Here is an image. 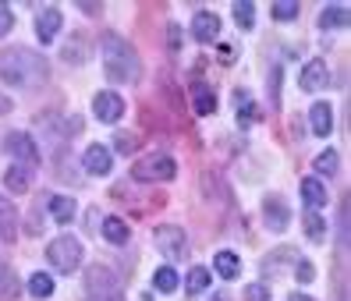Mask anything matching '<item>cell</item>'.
Here are the masks:
<instances>
[{
  "mask_svg": "<svg viewBox=\"0 0 351 301\" xmlns=\"http://www.w3.org/2000/svg\"><path fill=\"white\" fill-rule=\"evenodd\" d=\"M99 60H103V75L107 82L114 86H128L138 82L142 64H138V53L121 32H103L99 36Z\"/></svg>",
  "mask_w": 351,
  "mask_h": 301,
  "instance_id": "6da1fadb",
  "label": "cell"
},
{
  "mask_svg": "<svg viewBox=\"0 0 351 301\" xmlns=\"http://www.w3.org/2000/svg\"><path fill=\"white\" fill-rule=\"evenodd\" d=\"M0 78H4L8 86H14V89H36L39 82L50 78V68H47V60L39 57L36 50L18 47V50L0 53Z\"/></svg>",
  "mask_w": 351,
  "mask_h": 301,
  "instance_id": "7a4b0ae2",
  "label": "cell"
},
{
  "mask_svg": "<svg viewBox=\"0 0 351 301\" xmlns=\"http://www.w3.org/2000/svg\"><path fill=\"white\" fill-rule=\"evenodd\" d=\"M132 177L142 181V185L174 181L178 177V163H174V156H167V153H149V156H138L132 163Z\"/></svg>",
  "mask_w": 351,
  "mask_h": 301,
  "instance_id": "3957f363",
  "label": "cell"
},
{
  "mask_svg": "<svg viewBox=\"0 0 351 301\" xmlns=\"http://www.w3.org/2000/svg\"><path fill=\"white\" fill-rule=\"evenodd\" d=\"M82 259H86V248H82V241L71 237V234H60L47 245V263L57 273H75L82 266Z\"/></svg>",
  "mask_w": 351,
  "mask_h": 301,
  "instance_id": "277c9868",
  "label": "cell"
},
{
  "mask_svg": "<svg viewBox=\"0 0 351 301\" xmlns=\"http://www.w3.org/2000/svg\"><path fill=\"white\" fill-rule=\"evenodd\" d=\"M86 298L89 301H125V291H121L110 266L96 263V266L86 270Z\"/></svg>",
  "mask_w": 351,
  "mask_h": 301,
  "instance_id": "5b68a950",
  "label": "cell"
},
{
  "mask_svg": "<svg viewBox=\"0 0 351 301\" xmlns=\"http://www.w3.org/2000/svg\"><path fill=\"white\" fill-rule=\"evenodd\" d=\"M4 153L14 159L18 167H36L39 163V142L29 135V131H8L4 135Z\"/></svg>",
  "mask_w": 351,
  "mask_h": 301,
  "instance_id": "8992f818",
  "label": "cell"
},
{
  "mask_svg": "<svg viewBox=\"0 0 351 301\" xmlns=\"http://www.w3.org/2000/svg\"><path fill=\"white\" fill-rule=\"evenodd\" d=\"M153 245L167 259H184V252H189V234H184L178 224H160L153 231Z\"/></svg>",
  "mask_w": 351,
  "mask_h": 301,
  "instance_id": "52a82bcc",
  "label": "cell"
},
{
  "mask_svg": "<svg viewBox=\"0 0 351 301\" xmlns=\"http://www.w3.org/2000/svg\"><path fill=\"white\" fill-rule=\"evenodd\" d=\"M125 99H121L114 89H103L93 96V117L99 120V125H117L121 117H125Z\"/></svg>",
  "mask_w": 351,
  "mask_h": 301,
  "instance_id": "ba28073f",
  "label": "cell"
},
{
  "mask_svg": "<svg viewBox=\"0 0 351 301\" xmlns=\"http://www.w3.org/2000/svg\"><path fill=\"white\" fill-rule=\"evenodd\" d=\"M298 86L305 92H319L330 86V68H326V60L323 57H313V60H305L302 71H298Z\"/></svg>",
  "mask_w": 351,
  "mask_h": 301,
  "instance_id": "9c48e42d",
  "label": "cell"
},
{
  "mask_svg": "<svg viewBox=\"0 0 351 301\" xmlns=\"http://www.w3.org/2000/svg\"><path fill=\"white\" fill-rule=\"evenodd\" d=\"M263 220H266V227L270 231H287L291 227V209H287V202L280 195H266L263 198Z\"/></svg>",
  "mask_w": 351,
  "mask_h": 301,
  "instance_id": "30bf717a",
  "label": "cell"
},
{
  "mask_svg": "<svg viewBox=\"0 0 351 301\" xmlns=\"http://www.w3.org/2000/svg\"><path fill=\"white\" fill-rule=\"evenodd\" d=\"M192 36H195V43H202V47L217 43V39H220V14L217 11H195Z\"/></svg>",
  "mask_w": 351,
  "mask_h": 301,
  "instance_id": "8fae6325",
  "label": "cell"
},
{
  "mask_svg": "<svg viewBox=\"0 0 351 301\" xmlns=\"http://www.w3.org/2000/svg\"><path fill=\"white\" fill-rule=\"evenodd\" d=\"M82 167H86L93 177H107V174L114 170V153H110L107 146L93 142L86 153H82Z\"/></svg>",
  "mask_w": 351,
  "mask_h": 301,
  "instance_id": "7c38bea8",
  "label": "cell"
},
{
  "mask_svg": "<svg viewBox=\"0 0 351 301\" xmlns=\"http://www.w3.org/2000/svg\"><path fill=\"white\" fill-rule=\"evenodd\" d=\"M60 25H64V14H60V8H43L36 14V36H39V43H53Z\"/></svg>",
  "mask_w": 351,
  "mask_h": 301,
  "instance_id": "4fadbf2b",
  "label": "cell"
},
{
  "mask_svg": "<svg viewBox=\"0 0 351 301\" xmlns=\"http://www.w3.org/2000/svg\"><path fill=\"white\" fill-rule=\"evenodd\" d=\"M298 192H302V202L308 206V209H323L326 202H330V195H326V185L319 177H302V185H298Z\"/></svg>",
  "mask_w": 351,
  "mask_h": 301,
  "instance_id": "5bb4252c",
  "label": "cell"
},
{
  "mask_svg": "<svg viewBox=\"0 0 351 301\" xmlns=\"http://www.w3.org/2000/svg\"><path fill=\"white\" fill-rule=\"evenodd\" d=\"M0 241H8V245L18 241V209L4 195H0Z\"/></svg>",
  "mask_w": 351,
  "mask_h": 301,
  "instance_id": "9a60e30c",
  "label": "cell"
},
{
  "mask_svg": "<svg viewBox=\"0 0 351 301\" xmlns=\"http://www.w3.org/2000/svg\"><path fill=\"white\" fill-rule=\"evenodd\" d=\"M47 209H50V216H53V224H71L75 220V213H78V206H75V198H68V195H50L47 198Z\"/></svg>",
  "mask_w": 351,
  "mask_h": 301,
  "instance_id": "2e32d148",
  "label": "cell"
},
{
  "mask_svg": "<svg viewBox=\"0 0 351 301\" xmlns=\"http://www.w3.org/2000/svg\"><path fill=\"white\" fill-rule=\"evenodd\" d=\"M348 22H351V11L344 4H330L319 11V29H326V32H341V29H348Z\"/></svg>",
  "mask_w": 351,
  "mask_h": 301,
  "instance_id": "e0dca14e",
  "label": "cell"
},
{
  "mask_svg": "<svg viewBox=\"0 0 351 301\" xmlns=\"http://www.w3.org/2000/svg\"><path fill=\"white\" fill-rule=\"evenodd\" d=\"M4 188H8L11 195H25V192L32 188V170L11 163V167L4 170Z\"/></svg>",
  "mask_w": 351,
  "mask_h": 301,
  "instance_id": "ac0fdd59",
  "label": "cell"
},
{
  "mask_svg": "<svg viewBox=\"0 0 351 301\" xmlns=\"http://www.w3.org/2000/svg\"><path fill=\"white\" fill-rule=\"evenodd\" d=\"M308 125H313V131L319 138H326L330 131H334V110H330V103H313V110H308Z\"/></svg>",
  "mask_w": 351,
  "mask_h": 301,
  "instance_id": "d6986e66",
  "label": "cell"
},
{
  "mask_svg": "<svg viewBox=\"0 0 351 301\" xmlns=\"http://www.w3.org/2000/svg\"><path fill=\"white\" fill-rule=\"evenodd\" d=\"M192 110H195L199 117H210V114L217 110V92L206 86V82L192 86Z\"/></svg>",
  "mask_w": 351,
  "mask_h": 301,
  "instance_id": "ffe728a7",
  "label": "cell"
},
{
  "mask_svg": "<svg viewBox=\"0 0 351 301\" xmlns=\"http://www.w3.org/2000/svg\"><path fill=\"white\" fill-rule=\"evenodd\" d=\"M99 231H103V237H107L110 245H125V241L132 237V227H128V224H125V220H121V216H103Z\"/></svg>",
  "mask_w": 351,
  "mask_h": 301,
  "instance_id": "44dd1931",
  "label": "cell"
},
{
  "mask_svg": "<svg viewBox=\"0 0 351 301\" xmlns=\"http://www.w3.org/2000/svg\"><path fill=\"white\" fill-rule=\"evenodd\" d=\"M213 270H217V276H223V280H234V276L241 273V259H238V252H231V248L217 252Z\"/></svg>",
  "mask_w": 351,
  "mask_h": 301,
  "instance_id": "7402d4cb",
  "label": "cell"
},
{
  "mask_svg": "<svg viewBox=\"0 0 351 301\" xmlns=\"http://www.w3.org/2000/svg\"><path fill=\"white\" fill-rule=\"evenodd\" d=\"M181 287V276L171 270V266H160L156 273H153V291H160V294H174Z\"/></svg>",
  "mask_w": 351,
  "mask_h": 301,
  "instance_id": "603a6c76",
  "label": "cell"
},
{
  "mask_svg": "<svg viewBox=\"0 0 351 301\" xmlns=\"http://www.w3.org/2000/svg\"><path fill=\"white\" fill-rule=\"evenodd\" d=\"M14 298H18V276L4 259H0V301H14Z\"/></svg>",
  "mask_w": 351,
  "mask_h": 301,
  "instance_id": "cb8c5ba5",
  "label": "cell"
},
{
  "mask_svg": "<svg viewBox=\"0 0 351 301\" xmlns=\"http://www.w3.org/2000/svg\"><path fill=\"white\" fill-rule=\"evenodd\" d=\"M53 291H57V284H53L50 273H32V276H29V294H32V298L43 301V298H50Z\"/></svg>",
  "mask_w": 351,
  "mask_h": 301,
  "instance_id": "d4e9b609",
  "label": "cell"
},
{
  "mask_svg": "<svg viewBox=\"0 0 351 301\" xmlns=\"http://www.w3.org/2000/svg\"><path fill=\"white\" fill-rule=\"evenodd\" d=\"M184 287H189V294H202L206 287H210V270H206V266H192L189 276H184Z\"/></svg>",
  "mask_w": 351,
  "mask_h": 301,
  "instance_id": "484cf974",
  "label": "cell"
},
{
  "mask_svg": "<svg viewBox=\"0 0 351 301\" xmlns=\"http://www.w3.org/2000/svg\"><path fill=\"white\" fill-rule=\"evenodd\" d=\"M234 22L241 25V29H252L256 25V4H252V0H234Z\"/></svg>",
  "mask_w": 351,
  "mask_h": 301,
  "instance_id": "4316f807",
  "label": "cell"
},
{
  "mask_svg": "<svg viewBox=\"0 0 351 301\" xmlns=\"http://www.w3.org/2000/svg\"><path fill=\"white\" fill-rule=\"evenodd\" d=\"M313 167H316L319 177H334V174H337V153H334V149H323V153L316 156Z\"/></svg>",
  "mask_w": 351,
  "mask_h": 301,
  "instance_id": "83f0119b",
  "label": "cell"
},
{
  "mask_svg": "<svg viewBox=\"0 0 351 301\" xmlns=\"http://www.w3.org/2000/svg\"><path fill=\"white\" fill-rule=\"evenodd\" d=\"M270 14L277 22H291V18H298V0H280V4L270 8Z\"/></svg>",
  "mask_w": 351,
  "mask_h": 301,
  "instance_id": "f1b7e54d",
  "label": "cell"
},
{
  "mask_svg": "<svg viewBox=\"0 0 351 301\" xmlns=\"http://www.w3.org/2000/svg\"><path fill=\"white\" fill-rule=\"evenodd\" d=\"M60 57H64L68 64H82V60H86V39H71Z\"/></svg>",
  "mask_w": 351,
  "mask_h": 301,
  "instance_id": "f546056e",
  "label": "cell"
},
{
  "mask_svg": "<svg viewBox=\"0 0 351 301\" xmlns=\"http://www.w3.org/2000/svg\"><path fill=\"white\" fill-rule=\"evenodd\" d=\"M114 149H117L121 156H132V153L138 149V138H135V135H117V138H114Z\"/></svg>",
  "mask_w": 351,
  "mask_h": 301,
  "instance_id": "4dcf8cb0",
  "label": "cell"
},
{
  "mask_svg": "<svg viewBox=\"0 0 351 301\" xmlns=\"http://www.w3.org/2000/svg\"><path fill=\"white\" fill-rule=\"evenodd\" d=\"M323 227H326V224H323L319 216H308V220H305V234L313 237V241H323V237H326V231H323Z\"/></svg>",
  "mask_w": 351,
  "mask_h": 301,
  "instance_id": "1f68e13d",
  "label": "cell"
},
{
  "mask_svg": "<svg viewBox=\"0 0 351 301\" xmlns=\"http://www.w3.org/2000/svg\"><path fill=\"white\" fill-rule=\"evenodd\" d=\"M245 298H249V301H270V287H266V284H252Z\"/></svg>",
  "mask_w": 351,
  "mask_h": 301,
  "instance_id": "d6a6232c",
  "label": "cell"
},
{
  "mask_svg": "<svg viewBox=\"0 0 351 301\" xmlns=\"http://www.w3.org/2000/svg\"><path fill=\"white\" fill-rule=\"evenodd\" d=\"M11 29H14V14H11L8 8H0V39H4Z\"/></svg>",
  "mask_w": 351,
  "mask_h": 301,
  "instance_id": "836d02e7",
  "label": "cell"
},
{
  "mask_svg": "<svg viewBox=\"0 0 351 301\" xmlns=\"http://www.w3.org/2000/svg\"><path fill=\"white\" fill-rule=\"evenodd\" d=\"M256 114H259V110H256L252 103H249V107H241V114H238V125H241V128H249V125H256Z\"/></svg>",
  "mask_w": 351,
  "mask_h": 301,
  "instance_id": "e575fe53",
  "label": "cell"
},
{
  "mask_svg": "<svg viewBox=\"0 0 351 301\" xmlns=\"http://www.w3.org/2000/svg\"><path fill=\"white\" fill-rule=\"evenodd\" d=\"M295 276L302 280V284H308V280H313V276H316V270H313V263H298V266H295Z\"/></svg>",
  "mask_w": 351,
  "mask_h": 301,
  "instance_id": "d590c367",
  "label": "cell"
},
{
  "mask_svg": "<svg viewBox=\"0 0 351 301\" xmlns=\"http://www.w3.org/2000/svg\"><path fill=\"white\" fill-rule=\"evenodd\" d=\"M287 301H316V298H308V294H302V291H295L291 298H287Z\"/></svg>",
  "mask_w": 351,
  "mask_h": 301,
  "instance_id": "8d00e7d4",
  "label": "cell"
},
{
  "mask_svg": "<svg viewBox=\"0 0 351 301\" xmlns=\"http://www.w3.org/2000/svg\"><path fill=\"white\" fill-rule=\"evenodd\" d=\"M210 301H227V298H210Z\"/></svg>",
  "mask_w": 351,
  "mask_h": 301,
  "instance_id": "74e56055",
  "label": "cell"
}]
</instances>
